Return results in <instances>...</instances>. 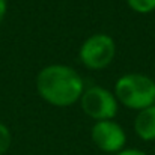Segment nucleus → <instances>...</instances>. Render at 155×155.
I'll return each mask as SVG.
<instances>
[{"mask_svg": "<svg viewBox=\"0 0 155 155\" xmlns=\"http://www.w3.org/2000/svg\"><path fill=\"white\" fill-rule=\"evenodd\" d=\"M8 12V0H0V21L5 18Z\"/></svg>", "mask_w": 155, "mask_h": 155, "instance_id": "10", "label": "nucleus"}, {"mask_svg": "<svg viewBox=\"0 0 155 155\" xmlns=\"http://www.w3.org/2000/svg\"><path fill=\"white\" fill-rule=\"evenodd\" d=\"M117 103L131 110H143L155 104V81L146 74L130 72L119 77L113 91Z\"/></svg>", "mask_w": 155, "mask_h": 155, "instance_id": "2", "label": "nucleus"}, {"mask_svg": "<svg viewBox=\"0 0 155 155\" xmlns=\"http://www.w3.org/2000/svg\"><path fill=\"white\" fill-rule=\"evenodd\" d=\"M127 5L137 14H151L155 11V0H127Z\"/></svg>", "mask_w": 155, "mask_h": 155, "instance_id": "7", "label": "nucleus"}, {"mask_svg": "<svg viewBox=\"0 0 155 155\" xmlns=\"http://www.w3.org/2000/svg\"><path fill=\"white\" fill-rule=\"evenodd\" d=\"M134 133L143 142H155V104L137 111L134 117Z\"/></svg>", "mask_w": 155, "mask_h": 155, "instance_id": "6", "label": "nucleus"}, {"mask_svg": "<svg viewBox=\"0 0 155 155\" xmlns=\"http://www.w3.org/2000/svg\"><path fill=\"white\" fill-rule=\"evenodd\" d=\"M116 56V42L110 35L95 33L84 39L78 50L80 62L92 71L107 68Z\"/></svg>", "mask_w": 155, "mask_h": 155, "instance_id": "3", "label": "nucleus"}, {"mask_svg": "<svg viewBox=\"0 0 155 155\" xmlns=\"http://www.w3.org/2000/svg\"><path fill=\"white\" fill-rule=\"evenodd\" d=\"M116 155H148V154L140 151V149H136V148H128V149H122L120 152H117Z\"/></svg>", "mask_w": 155, "mask_h": 155, "instance_id": "9", "label": "nucleus"}, {"mask_svg": "<svg viewBox=\"0 0 155 155\" xmlns=\"http://www.w3.org/2000/svg\"><path fill=\"white\" fill-rule=\"evenodd\" d=\"M11 143H12L11 131L3 122H0V155L8 152V149L11 148Z\"/></svg>", "mask_w": 155, "mask_h": 155, "instance_id": "8", "label": "nucleus"}, {"mask_svg": "<svg viewBox=\"0 0 155 155\" xmlns=\"http://www.w3.org/2000/svg\"><path fill=\"white\" fill-rule=\"evenodd\" d=\"M36 91L50 105L69 107L80 101L84 92V81L74 68L62 63H51L38 72Z\"/></svg>", "mask_w": 155, "mask_h": 155, "instance_id": "1", "label": "nucleus"}, {"mask_svg": "<svg viewBox=\"0 0 155 155\" xmlns=\"http://www.w3.org/2000/svg\"><path fill=\"white\" fill-rule=\"evenodd\" d=\"M101 155H107V154H101Z\"/></svg>", "mask_w": 155, "mask_h": 155, "instance_id": "11", "label": "nucleus"}, {"mask_svg": "<svg viewBox=\"0 0 155 155\" xmlns=\"http://www.w3.org/2000/svg\"><path fill=\"white\" fill-rule=\"evenodd\" d=\"M91 139L94 145L107 155L120 152L127 143V134L124 128L113 119L95 122L91 130Z\"/></svg>", "mask_w": 155, "mask_h": 155, "instance_id": "5", "label": "nucleus"}, {"mask_svg": "<svg viewBox=\"0 0 155 155\" xmlns=\"http://www.w3.org/2000/svg\"><path fill=\"white\" fill-rule=\"evenodd\" d=\"M80 105L86 116H89L95 122H100V120H111L117 114L119 103L114 94L107 91L105 87L91 86L84 89L80 98Z\"/></svg>", "mask_w": 155, "mask_h": 155, "instance_id": "4", "label": "nucleus"}]
</instances>
